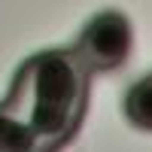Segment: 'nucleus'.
<instances>
[{"mask_svg": "<svg viewBox=\"0 0 152 152\" xmlns=\"http://www.w3.org/2000/svg\"><path fill=\"white\" fill-rule=\"evenodd\" d=\"M91 70L73 46L43 49L21 61L0 100V152H61L79 134Z\"/></svg>", "mask_w": 152, "mask_h": 152, "instance_id": "nucleus-1", "label": "nucleus"}, {"mask_svg": "<svg viewBox=\"0 0 152 152\" xmlns=\"http://www.w3.org/2000/svg\"><path fill=\"white\" fill-rule=\"evenodd\" d=\"M125 119L140 131H152V73L128 88V94H125Z\"/></svg>", "mask_w": 152, "mask_h": 152, "instance_id": "nucleus-3", "label": "nucleus"}, {"mask_svg": "<svg viewBox=\"0 0 152 152\" xmlns=\"http://www.w3.org/2000/svg\"><path fill=\"white\" fill-rule=\"evenodd\" d=\"M76 55L85 61V67L91 73H110L119 70L125 61L131 58L134 49V28L125 12L119 9H104L94 12L85 21V28L76 37Z\"/></svg>", "mask_w": 152, "mask_h": 152, "instance_id": "nucleus-2", "label": "nucleus"}]
</instances>
